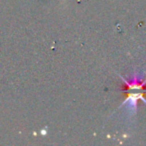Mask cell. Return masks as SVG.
I'll use <instances>...</instances> for the list:
<instances>
[{"label":"cell","mask_w":146,"mask_h":146,"mask_svg":"<svg viewBox=\"0 0 146 146\" xmlns=\"http://www.w3.org/2000/svg\"><path fill=\"white\" fill-rule=\"evenodd\" d=\"M118 76L123 81V86L120 91L126 95L124 102L120 104V108H124L126 115L131 117L136 114L139 100L146 104V77L138 72L132 74V78L129 80L125 79L120 74Z\"/></svg>","instance_id":"1"}]
</instances>
